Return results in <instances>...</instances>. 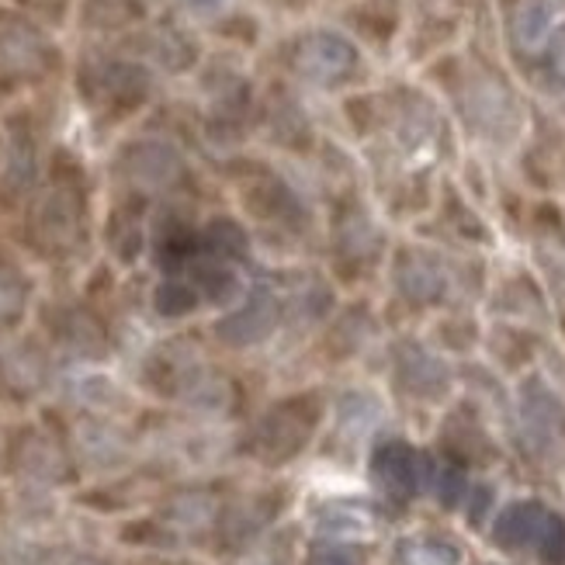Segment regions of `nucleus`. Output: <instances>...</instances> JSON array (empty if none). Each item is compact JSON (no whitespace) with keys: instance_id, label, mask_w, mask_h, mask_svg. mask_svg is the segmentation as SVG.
<instances>
[{"instance_id":"obj_24","label":"nucleus","mask_w":565,"mask_h":565,"mask_svg":"<svg viewBox=\"0 0 565 565\" xmlns=\"http://www.w3.org/2000/svg\"><path fill=\"white\" fill-rule=\"evenodd\" d=\"M337 239H340L343 257H351V260H364V257H372L379 250V233H375V226L367 223L361 212L343 215V223L337 230Z\"/></svg>"},{"instance_id":"obj_35","label":"nucleus","mask_w":565,"mask_h":565,"mask_svg":"<svg viewBox=\"0 0 565 565\" xmlns=\"http://www.w3.org/2000/svg\"><path fill=\"white\" fill-rule=\"evenodd\" d=\"M188 4H191L194 11H205V14H209V11H218V8H223L226 0H188Z\"/></svg>"},{"instance_id":"obj_21","label":"nucleus","mask_w":565,"mask_h":565,"mask_svg":"<svg viewBox=\"0 0 565 565\" xmlns=\"http://www.w3.org/2000/svg\"><path fill=\"white\" fill-rule=\"evenodd\" d=\"M524 416L527 424L537 427L542 434H555V430H565V409L558 406V399L545 385H524Z\"/></svg>"},{"instance_id":"obj_3","label":"nucleus","mask_w":565,"mask_h":565,"mask_svg":"<svg viewBox=\"0 0 565 565\" xmlns=\"http://www.w3.org/2000/svg\"><path fill=\"white\" fill-rule=\"evenodd\" d=\"M56 63L53 42L21 11H0V73L4 77H42Z\"/></svg>"},{"instance_id":"obj_5","label":"nucleus","mask_w":565,"mask_h":565,"mask_svg":"<svg viewBox=\"0 0 565 565\" xmlns=\"http://www.w3.org/2000/svg\"><path fill=\"white\" fill-rule=\"evenodd\" d=\"M118 170H121V178L129 181V188H136L142 194H163L184 181L181 153L160 139L129 142L118 157Z\"/></svg>"},{"instance_id":"obj_12","label":"nucleus","mask_w":565,"mask_h":565,"mask_svg":"<svg viewBox=\"0 0 565 565\" xmlns=\"http://www.w3.org/2000/svg\"><path fill=\"white\" fill-rule=\"evenodd\" d=\"M548 518H552V510H545L542 503H534V500L507 507L497 518V527H493L497 545H503L510 552H521V548L537 552V542H542V534L548 527Z\"/></svg>"},{"instance_id":"obj_23","label":"nucleus","mask_w":565,"mask_h":565,"mask_svg":"<svg viewBox=\"0 0 565 565\" xmlns=\"http://www.w3.org/2000/svg\"><path fill=\"white\" fill-rule=\"evenodd\" d=\"M267 521H271V510L260 500H243L223 518V534L230 545H243V542H250L254 534H260Z\"/></svg>"},{"instance_id":"obj_22","label":"nucleus","mask_w":565,"mask_h":565,"mask_svg":"<svg viewBox=\"0 0 565 565\" xmlns=\"http://www.w3.org/2000/svg\"><path fill=\"white\" fill-rule=\"evenodd\" d=\"M29 309V281L11 260L0 257V327H14Z\"/></svg>"},{"instance_id":"obj_9","label":"nucleus","mask_w":565,"mask_h":565,"mask_svg":"<svg viewBox=\"0 0 565 565\" xmlns=\"http://www.w3.org/2000/svg\"><path fill=\"white\" fill-rule=\"evenodd\" d=\"M11 458H14V469L39 486H60L73 476L66 448L56 437H49L42 430H21Z\"/></svg>"},{"instance_id":"obj_16","label":"nucleus","mask_w":565,"mask_h":565,"mask_svg":"<svg viewBox=\"0 0 565 565\" xmlns=\"http://www.w3.org/2000/svg\"><path fill=\"white\" fill-rule=\"evenodd\" d=\"M215 500L202 489H188V493H178L163 503V521L174 524L181 531H202L215 521Z\"/></svg>"},{"instance_id":"obj_14","label":"nucleus","mask_w":565,"mask_h":565,"mask_svg":"<svg viewBox=\"0 0 565 565\" xmlns=\"http://www.w3.org/2000/svg\"><path fill=\"white\" fill-rule=\"evenodd\" d=\"M396 281H399V291L413 302H430L440 295L445 288V271H440V264L424 254V250H403L399 260H396Z\"/></svg>"},{"instance_id":"obj_26","label":"nucleus","mask_w":565,"mask_h":565,"mask_svg":"<svg viewBox=\"0 0 565 565\" xmlns=\"http://www.w3.org/2000/svg\"><path fill=\"white\" fill-rule=\"evenodd\" d=\"M367 527V518L361 513V507H351V503H330L319 510V531L327 534H337V537H354Z\"/></svg>"},{"instance_id":"obj_1","label":"nucleus","mask_w":565,"mask_h":565,"mask_svg":"<svg viewBox=\"0 0 565 565\" xmlns=\"http://www.w3.org/2000/svg\"><path fill=\"white\" fill-rule=\"evenodd\" d=\"M29 236L45 254L73 250L84 236V194L70 181H53L29 209Z\"/></svg>"},{"instance_id":"obj_27","label":"nucleus","mask_w":565,"mask_h":565,"mask_svg":"<svg viewBox=\"0 0 565 565\" xmlns=\"http://www.w3.org/2000/svg\"><path fill=\"white\" fill-rule=\"evenodd\" d=\"M247 199H250V209H254L257 215H267V218H275V215H281V212L291 209V194H288V188H285L281 181H275L271 174H267L264 181H257V188L247 194Z\"/></svg>"},{"instance_id":"obj_4","label":"nucleus","mask_w":565,"mask_h":565,"mask_svg":"<svg viewBox=\"0 0 565 565\" xmlns=\"http://www.w3.org/2000/svg\"><path fill=\"white\" fill-rule=\"evenodd\" d=\"M358 49L337 32H309L291 45V70L316 87H337L358 70Z\"/></svg>"},{"instance_id":"obj_20","label":"nucleus","mask_w":565,"mask_h":565,"mask_svg":"<svg viewBox=\"0 0 565 565\" xmlns=\"http://www.w3.org/2000/svg\"><path fill=\"white\" fill-rule=\"evenodd\" d=\"M202 254L218 260H236L247 257V233H243L233 218H212L209 230L202 233Z\"/></svg>"},{"instance_id":"obj_17","label":"nucleus","mask_w":565,"mask_h":565,"mask_svg":"<svg viewBox=\"0 0 565 565\" xmlns=\"http://www.w3.org/2000/svg\"><path fill=\"white\" fill-rule=\"evenodd\" d=\"M146 53H150L153 63H160L163 70H188L194 60H199L194 42L184 32L170 29V24H160V29L146 35Z\"/></svg>"},{"instance_id":"obj_15","label":"nucleus","mask_w":565,"mask_h":565,"mask_svg":"<svg viewBox=\"0 0 565 565\" xmlns=\"http://www.w3.org/2000/svg\"><path fill=\"white\" fill-rule=\"evenodd\" d=\"M399 375H403V385L416 396H440V392L448 388V367L440 364L434 354H427L424 348H406L403 358H399Z\"/></svg>"},{"instance_id":"obj_18","label":"nucleus","mask_w":565,"mask_h":565,"mask_svg":"<svg viewBox=\"0 0 565 565\" xmlns=\"http://www.w3.org/2000/svg\"><path fill=\"white\" fill-rule=\"evenodd\" d=\"M60 337H63V343H66L70 351H77L84 358L102 354V348H105V330H102V323H97V319L90 312H84V309H70L63 316Z\"/></svg>"},{"instance_id":"obj_6","label":"nucleus","mask_w":565,"mask_h":565,"mask_svg":"<svg viewBox=\"0 0 565 565\" xmlns=\"http://www.w3.org/2000/svg\"><path fill=\"white\" fill-rule=\"evenodd\" d=\"M312 424H316V413L302 399L299 403H281L278 409H271L257 424L254 455L264 458V461H271V465L288 461L291 455H299L306 448Z\"/></svg>"},{"instance_id":"obj_29","label":"nucleus","mask_w":565,"mask_h":565,"mask_svg":"<svg viewBox=\"0 0 565 565\" xmlns=\"http://www.w3.org/2000/svg\"><path fill=\"white\" fill-rule=\"evenodd\" d=\"M306 565H364V548L354 545V542H319L309 548L306 555Z\"/></svg>"},{"instance_id":"obj_32","label":"nucleus","mask_w":565,"mask_h":565,"mask_svg":"<svg viewBox=\"0 0 565 565\" xmlns=\"http://www.w3.org/2000/svg\"><path fill=\"white\" fill-rule=\"evenodd\" d=\"M434 486H437V497L445 507H455L465 493V476L461 469H455V465H448V469L434 472Z\"/></svg>"},{"instance_id":"obj_28","label":"nucleus","mask_w":565,"mask_h":565,"mask_svg":"<svg viewBox=\"0 0 565 565\" xmlns=\"http://www.w3.org/2000/svg\"><path fill=\"white\" fill-rule=\"evenodd\" d=\"M153 306L163 316H184L199 306V288L184 285V281H163L153 295Z\"/></svg>"},{"instance_id":"obj_8","label":"nucleus","mask_w":565,"mask_h":565,"mask_svg":"<svg viewBox=\"0 0 565 565\" xmlns=\"http://www.w3.org/2000/svg\"><path fill=\"white\" fill-rule=\"evenodd\" d=\"M281 319V302L275 291L257 288L243 299L239 309H233L230 316L218 319V340L230 343V348H250V343H260L267 333L275 330V323Z\"/></svg>"},{"instance_id":"obj_2","label":"nucleus","mask_w":565,"mask_h":565,"mask_svg":"<svg viewBox=\"0 0 565 565\" xmlns=\"http://www.w3.org/2000/svg\"><path fill=\"white\" fill-rule=\"evenodd\" d=\"M81 87L87 102L108 111H132L150 97V70L129 60H94L81 70Z\"/></svg>"},{"instance_id":"obj_34","label":"nucleus","mask_w":565,"mask_h":565,"mask_svg":"<svg viewBox=\"0 0 565 565\" xmlns=\"http://www.w3.org/2000/svg\"><path fill=\"white\" fill-rule=\"evenodd\" d=\"M18 4L29 11V14L42 18V21H63L70 0H18Z\"/></svg>"},{"instance_id":"obj_10","label":"nucleus","mask_w":565,"mask_h":565,"mask_svg":"<svg viewBox=\"0 0 565 565\" xmlns=\"http://www.w3.org/2000/svg\"><path fill=\"white\" fill-rule=\"evenodd\" d=\"M49 379V358L35 340H11L0 348V388L14 399H32Z\"/></svg>"},{"instance_id":"obj_31","label":"nucleus","mask_w":565,"mask_h":565,"mask_svg":"<svg viewBox=\"0 0 565 565\" xmlns=\"http://www.w3.org/2000/svg\"><path fill=\"white\" fill-rule=\"evenodd\" d=\"M537 555H542L548 565H562L565 562V524L558 513L548 518V527L542 534V542H537Z\"/></svg>"},{"instance_id":"obj_7","label":"nucleus","mask_w":565,"mask_h":565,"mask_svg":"<svg viewBox=\"0 0 565 565\" xmlns=\"http://www.w3.org/2000/svg\"><path fill=\"white\" fill-rule=\"evenodd\" d=\"M372 476L388 497L409 500L420 486L434 482V465L430 458L416 455L406 440H385L372 458Z\"/></svg>"},{"instance_id":"obj_25","label":"nucleus","mask_w":565,"mask_h":565,"mask_svg":"<svg viewBox=\"0 0 565 565\" xmlns=\"http://www.w3.org/2000/svg\"><path fill=\"white\" fill-rule=\"evenodd\" d=\"M146 14V0H90L87 21L102 24V29H121Z\"/></svg>"},{"instance_id":"obj_11","label":"nucleus","mask_w":565,"mask_h":565,"mask_svg":"<svg viewBox=\"0 0 565 565\" xmlns=\"http://www.w3.org/2000/svg\"><path fill=\"white\" fill-rule=\"evenodd\" d=\"M558 21H562V0H524L510 21L513 45L527 56L542 53V49L552 42Z\"/></svg>"},{"instance_id":"obj_19","label":"nucleus","mask_w":565,"mask_h":565,"mask_svg":"<svg viewBox=\"0 0 565 565\" xmlns=\"http://www.w3.org/2000/svg\"><path fill=\"white\" fill-rule=\"evenodd\" d=\"M35 170H39V160H35V142L24 129H14L11 132V142H8V153H4V178H8V188L14 191H24L32 181H35Z\"/></svg>"},{"instance_id":"obj_33","label":"nucleus","mask_w":565,"mask_h":565,"mask_svg":"<svg viewBox=\"0 0 565 565\" xmlns=\"http://www.w3.org/2000/svg\"><path fill=\"white\" fill-rule=\"evenodd\" d=\"M77 396H81L87 406H105V403L115 396V385H111L105 375H87V379H81Z\"/></svg>"},{"instance_id":"obj_37","label":"nucleus","mask_w":565,"mask_h":565,"mask_svg":"<svg viewBox=\"0 0 565 565\" xmlns=\"http://www.w3.org/2000/svg\"><path fill=\"white\" fill-rule=\"evenodd\" d=\"M66 565H108V562H102V558H90V555H73Z\"/></svg>"},{"instance_id":"obj_13","label":"nucleus","mask_w":565,"mask_h":565,"mask_svg":"<svg viewBox=\"0 0 565 565\" xmlns=\"http://www.w3.org/2000/svg\"><path fill=\"white\" fill-rule=\"evenodd\" d=\"M73 448H77L81 461L94 465V469H111L121 458H126V440L121 434L97 420V416H84V420L73 424Z\"/></svg>"},{"instance_id":"obj_30","label":"nucleus","mask_w":565,"mask_h":565,"mask_svg":"<svg viewBox=\"0 0 565 565\" xmlns=\"http://www.w3.org/2000/svg\"><path fill=\"white\" fill-rule=\"evenodd\" d=\"M375 416H379L375 399L361 396V392H354V396H343V403H340V427L343 430L361 434V430H367L375 424Z\"/></svg>"},{"instance_id":"obj_36","label":"nucleus","mask_w":565,"mask_h":565,"mask_svg":"<svg viewBox=\"0 0 565 565\" xmlns=\"http://www.w3.org/2000/svg\"><path fill=\"white\" fill-rule=\"evenodd\" d=\"M486 503H489V489H476V507H472V521H479V518H482Z\"/></svg>"}]
</instances>
